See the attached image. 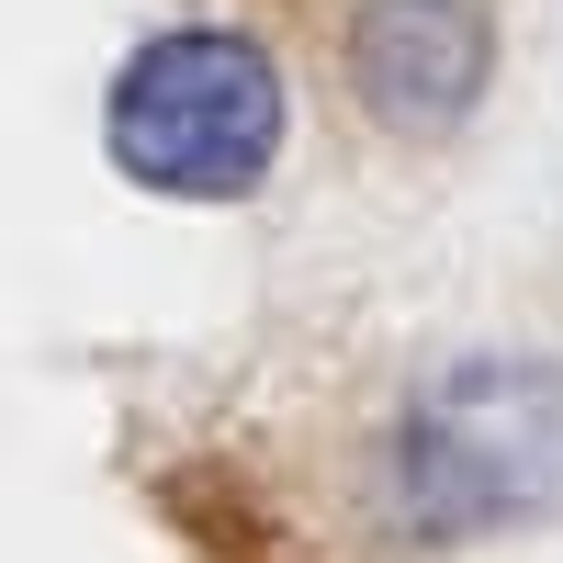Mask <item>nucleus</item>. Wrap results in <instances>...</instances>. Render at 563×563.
<instances>
[{
	"mask_svg": "<svg viewBox=\"0 0 563 563\" xmlns=\"http://www.w3.org/2000/svg\"><path fill=\"white\" fill-rule=\"evenodd\" d=\"M384 485L417 541H474V530L541 519L563 496V361L474 350V361L429 372L395 417Z\"/></svg>",
	"mask_w": 563,
	"mask_h": 563,
	"instance_id": "obj_1",
	"label": "nucleus"
},
{
	"mask_svg": "<svg viewBox=\"0 0 563 563\" xmlns=\"http://www.w3.org/2000/svg\"><path fill=\"white\" fill-rule=\"evenodd\" d=\"M496 79L485 0H361L350 12V90L384 135H451Z\"/></svg>",
	"mask_w": 563,
	"mask_h": 563,
	"instance_id": "obj_3",
	"label": "nucleus"
},
{
	"mask_svg": "<svg viewBox=\"0 0 563 563\" xmlns=\"http://www.w3.org/2000/svg\"><path fill=\"white\" fill-rule=\"evenodd\" d=\"M158 507L180 519V541H192L203 563H305V552H294V530H282L271 507H260L238 474H225V462H192V474H169V485H158Z\"/></svg>",
	"mask_w": 563,
	"mask_h": 563,
	"instance_id": "obj_4",
	"label": "nucleus"
},
{
	"mask_svg": "<svg viewBox=\"0 0 563 563\" xmlns=\"http://www.w3.org/2000/svg\"><path fill=\"white\" fill-rule=\"evenodd\" d=\"M102 147L135 192L169 203H238L282 158V68L238 23H169L113 68Z\"/></svg>",
	"mask_w": 563,
	"mask_h": 563,
	"instance_id": "obj_2",
	"label": "nucleus"
}]
</instances>
